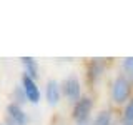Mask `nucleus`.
I'll use <instances>...</instances> for the list:
<instances>
[{
    "mask_svg": "<svg viewBox=\"0 0 133 125\" xmlns=\"http://www.w3.org/2000/svg\"><path fill=\"white\" fill-rule=\"evenodd\" d=\"M91 107H93L91 98L83 97V98L78 100V102L75 103V107H73V118H75V122L80 123V125L85 123L87 120H88V117H90Z\"/></svg>",
    "mask_w": 133,
    "mask_h": 125,
    "instance_id": "f03ea898",
    "label": "nucleus"
},
{
    "mask_svg": "<svg viewBox=\"0 0 133 125\" xmlns=\"http://www.w3.org/2000/svg\"><path fill=\"white\" fill-rule=\"evenodd\" d=\"M111 97H113V100L116 103H123L125 100L130 97V83H128V80L123 75L115 78L113 87H111Z\"/></svg>",
    "mask_w": 133,
    "mask_h": 125,
    "instance_id": "f257e3e1",
    "label": "nucleus"
},
{
    "mask_svg": "<svg viewBox=\"0 0 133 125\" xmlns=\"http://www.w3.org/2000/svg\"><path fill=\"white\" fill-rule=\"evenodd\" d=\"M15 103L17 105H20V103H23L25 100H27V97H25V92H23V87H17L15 89Z\"/></svg>",
    "mask_w": 133,
    "mask_h": 125,
    "instance_id": "f8f14e48",
    "label": "nucleus"
},
{
    "mask_svg": "<svg viewBox=\"0 0 133 125\" xmlns=\"http://www.w3.org/2000/svg\"><path fill=\"white\" fill-rule=\"evenodd\" d=\"M45 97H47L50 105H57L60 102V85L57 80H48L45 87Z\"/></svg>",
    "mask_w": 133,
    "mask_h": 125,
    "instance_id": "39448f33",
    "label": "nucleus"
},
{
    "mask_svg": "<svg viewBox=\"0 0 133 125\" xmlns=\"http://www.w3.org/2000/svg\"><path fill=\"white\" fill-rule=\"evenodd\" d=\"M122 125H133V98L127 103V108L122 117Z\"/></svg>",
    "mask_w": 133,
    "mask_h": 125,
    "instance_id": "1a4fd4ad",
    "label": "nucleus"
},
{
    "mask_svg": "<svg viewBox=\"0 0 133 125\" xmlns=\"http://www.w3.org/2000/svg\"><path fill=\"white\" fill-rule=\"evenodd\" d=\"M93 125H111V114L108 110H102L100 114L97 115Z\"/></svg>",
    "mask_w": 133,
    "mask_h": 125,
    "instance_id": "9d476101",
    "label": "nucleus"
},
{
    "mask_svg": "<svg viewBox=\"0 0 133 125\" xmlns=\"http://www.w3.org/2000/svg\"><path fill=\"white\" fill-rule=\"evenodd\" d=\"M123 70L133 78V57H127V58H123Z\"/></svg>",
    "mask_w": 133,
    "mask_h": 125,
    "instance_id": "9b49d317",
    "label": "nucleus"
},
{
    "mask_svg": "<svg viewBox=\"0 0 133 125\" xmlns=\"http://www.w3.org/2000/svg\"><path fill=\"white\" fill-rule=\"evenodd\" d=\"M7 112H8L12 122H14L15 125H27L28 118H27V115H25V112L22 110L20 105H17V103H10L8 108H7Z\"/></svg>",
    "mask_w": 133,
    "mask_h": 125,
    "instance_id": "423d86ee",
    "label": "nucleus"
},
{
    "mask_svg": "<svg viewBox=\"0 0 133 125\" xmlns=\"http://www.w3.org/2000/svg\"><path fill=\"white\" fill-rule=\"evenodd\" d=\"M62 90H63L65 97L70 98V100H80V93H82V85H80V80L77 77H68L65 78L63 85H62Z\"/></svg>",
    "mask_w": 133,
    "mask_h": 125,
    "instance_id": "7ed1b4c3",
    "label": "nucleus"
},
{
    "mask_svg": "<svg viewBox=\"0 0 133 125\" xmlns=\"http://www.w3.org/2000/svg\"><path fill=\"white\" fill-rule=\"evenodd\" d=\"M103 72V64H102V60L100 58H95V60H91V64L88 67V80L90 83L93 85L95 82L98 80V77H100V73Z\"/></svg>",
    "mask_w": 133,
    "mask_h": 125,
    "instance_id": "0eeeda50",
    "label": "nucleus"
},
{
    "mask_svg": "<svg viewBox=\"0 0 133 125\" xmlns=\"http://www.w3.org/2000/svg\"><path fill=\"white\" fill-rule=\"evenodd\" d=\"M22 64L25 67V75H28L30 78H33L35 80L37 77H38V65H37L35 58L32 57H23L22 58Z\"/></svg>",
    "mask_w": 133,
    "mask_h": 125,
    "instance_id": "6e6552de",
    "label": "nucleus"
},
{
    "mask_svg": "<svg viewBox=\"0 0 133 125\" xmlns=\"http://www.w3.org/2000/svg\"><path fill=\"white\" fill-rule=\"evenodd\" d=\"M22 87H23V92H25L27 100H30L32 103H38L40 102V90H38V87H37V83H35L33 78H30L28 75H23Z\"/></svg>",
    "mask_w": 133,
    "mask_h": 125,
    "instance_id": "20e7f679",
    "label": "nucleus"
}]
</instances>
